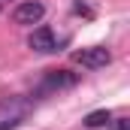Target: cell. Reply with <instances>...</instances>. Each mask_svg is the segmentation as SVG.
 Segmentation results:
<instances>
[{"label":"cell","instance_id":"3957f363","mask_svg":"<svg viewBox=\"0 0 130 130\" xmlns=\"http://www.w3.org/2000/svg\"><path fill=\"white\" fill-rule=\"evenodd\" d=\"M27 45H30L33 52H39V55L58 52V42H55V33H52V27H36V30H30V36H27Z\"/></svg>","mask_w":130,"mask_h":130},{"label":"cell","instance_id":"52a82bcc","mask_svg":"<svg viewBox=\"0 0 130 130\" xmlns=\"http://www.w3.org/2000/svg\"><path fill=\"white\" fill-rule=\"evenodd\" d=\"M18 127V118H6V121H0V130H15Z\"/></svg>","mask_w":130,"mask_h":130},{"label":"cell","instance_id":"7a4b0ae2","mask_svg":"<svg viewBox=\"0 0 130 130\" xmlns=\"http://www.w3.org/2000/svg\"><path fill=\"white\" fill-rule=\"evenodd\" d=\"M73 58H76V64L88 67V70H100V67H106L109 61H112L109 48H103V45H91V48H82V52H76Z\"/></svg>","mask_w":130,"mask_h":130},{"label":"cell","instance_id":"6da1fadb","mask_svg":"<svg viewBox=\"0 0 130 130\" xmlns=\"http://www.w3.org/2000/svg\"><path fill=\"white\" fill-rule=\"evenodd\" d=\"M42 15H45V6L39 0H24V3H18L12 9L15 24H36V21H42Z\"/></svg>","mask_w":130,"mask_h":130},{"label":"cell","instance_id":"5b68a950","mask_svg":"<svg viewBox=\"0 0 130 130\" xmlns=\"http://www.w3.org/2000/svg\"><path fill=\"white\" fill-rule=\"evenodd\" d=\"M109 118H112V115H109V109H97V112H91V115H88V118H85V127H103V124H109Z\"/></svg>","mask_w":130,"mask_h":130},{"label":"cell","instance_id":"277c9868","mask_svg":"<svg viewBox=\"0 0 130 130\" xmlns=\"http://www.w3.org/2000/svg\"><path fill=\"white\" fill-rule=\"evenodd\" d=\"M73 85H76V73H67V70H52V73L42 79V88H39V94L61 91V88H73Z\"/></svg>","mask_w":130,"mask_h":130},{"label":"cell","instance_id":"8992f818","mask_svg":"<svg viewBox=\"0 0 130 130\" xmlns=\"http://www.w3.org/2000/svg\"><path fill=\"white\" fill-rule=\"evenodd\" d=\"M109 127L112 130H130V121L127 118H109Z\"/></svg>","mask_w":130,"mask_h":130}]
</instances>
